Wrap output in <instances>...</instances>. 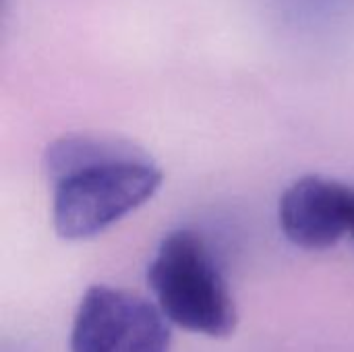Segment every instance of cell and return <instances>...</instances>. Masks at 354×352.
Listing matches in <instances>:
<instances>
[{"label": "cell", "instance_id": "277c9868", "mask_svg": "<svg viewBox=\"0 0 354 352\" xmlns=\"http://www.w3.org/2000/svg\"><path fill=\"white\" fill-rule=\"evenodd\" d=\"M278 224L286 241L305 251L354 241V185L319 174L297 178L280 197Z\"/></svg>", "mask_w": 354, "mask_h": 352}, {"label": "cell", "instance_id": "7a4b0ae2", "mask_svg": "<svg viewBox=\"0 0 354 352\" xmlns=\"http://www.w3.org/2000/svg\"><path fill=\"white\" fill-rule=\"evenodd\" d=\"M147 286L170 324L207 338L234 334L236 303L201 234L189 228L168 232L147 266Z\"/></svg>", "mask_w": 354, "mask_h": 352}, {"label": "cell", "instance_id": "6da1fadb", "mask_svg": "<svg viewBox=\"0 0 354 352\" xmlns=\"http://www.w3.org/2000/svg\"><path fill=\"white\" fill-rule=\"evenodd\" d=\"M52 224L64 241L93 239L145 205L162 187L160 164L141 145L104 133H68L44 151Z\"/></svg>", "mask_w": 354, "mask_h": 352}, {"label": "cell", "instance_id": "3957f363", "mask_svg": "<svg viewBox=\"0 0 354 352\" xmlns=\"http://www.w3.org/2000/svg\"><path fill=\"white\" fill-rule=\"evenodd\" d=\"M164 313L147 299L106 284L85 290L71 328V352H170Z\"/></svg>", "mask_w": 354, "mask_h": 352}]
</instances>
